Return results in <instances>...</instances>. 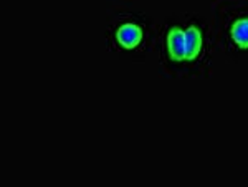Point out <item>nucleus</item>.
Instances as JSON below:
<instances>
[{
	"label": "nucleus",
	"mask_w": 248,
	"mask_h": 187,
	"mask_svg": "<svg viewBox=\"0 0 248 187\" xmlns=\"http://www.w3.org/2000/svg\"><path fill=\"white\" fill-rule=\"evenodd\" d=\"M159 75L167 79H207L217 53L212 23L194 12H175L155 30Z\"/></svg>",
	"instance_id": "nucleus-1"
},
{
	"label": "nucleus",
	"mask_w": 248,
	"mask_h": 187,
	"mask_svg": "<svg viewBox=\"0 0 248 187\" xmlns=\"http://www.w3.org/2000/svg\"><path fill=\"white\" fill-rule=\"evenodd\" d=\"M155 23L133 0H111L106 9L105 43L116 57L144 63L154 48Z\"/></svg>",
	"instance_id": "nucleus-2"
},
{
	"label": "nucleus",
	"mask_w": 248,
	"mask_h": 187,
	"mask_svg": "<svg viewBox=\"0 0 248 187\" xmlns=\"http://www.w3.org/2000/svg\"><path fill=\"white\" fill-rule=\"evenodd\" d=\"M212 33L217 51L248 62V0H212Z\"/></svg>",
	"instance_id": "nucleus-3"
}]
</instances>
